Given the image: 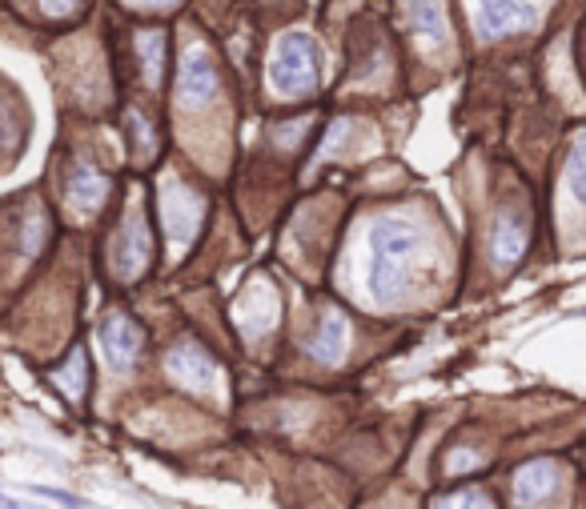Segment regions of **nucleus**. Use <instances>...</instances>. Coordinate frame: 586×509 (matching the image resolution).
Masks as SVG:
<instances>
[{
  "mask_svg": "<svg viewBox=\"0 0 586 509\" xmlns=\"http://www.w3.org/2000/svg\"><path fill=\"white\" fill-rule=\"evenodd\" d=\"M422 257V233L418 225L406 217H382L370 229V274H366V289L370 298L390 305L410 289L414 265Z\"/></svg>",
  "mask_w": 586,
  "mask_h": 509,
  "instance_id": "f257e3e1",
  "label": "nucleus"
},
{
  "mask_svg": "<svg viewBox=\"0 0 586 509\" xmlns=\"http://www.w3.org/2000/svg\"><path fill=\"white\" fill-rule=\"evenodd\" d=\"M318 85V49L306 33H289L277 40L270 57V88L277 97H306Z\"/></svg>",
  "mask_w": 586,
  "mask_h": 509,
  "instance_id": "f03ea898",
  "label": "nucleus"
},
{
  "mask_svg": "<svg viewBox=\"0 0 586 509\" xmlns=\"http://www.w3.org/2000/svg\"><path fill=\"white\" fill-rule=\"evenodd\" d=\"M217 85H222V73H217V61L210 57L205 45H189L181 52V69H177V105L181 109H201L217 97Z\"/></svg>",
  "mask_w": 586,
  "mask_h": 509,
  "instance_id": "7ed1b4c3",
  "label": "nucleus"
},
{
  "mask_svg": "<svg viewBox=\"0 0 586 509\" xmlns=\"http://www.w3.org/2000/svg\"><path fill=\"white\" fill-rule=\"evenodd\" d=\"M109 262H112V274L125 277V281H133V277H141L150 269L153 237H150V225H145V217H141L137 209L125 213V221H121V229L112 237Z\"/></svg>",
  "mask_w": 586,
  "mask_h": 509,
  "instance_id": "20e7f679",
  "label": "nucleus"
},
{
  "mask_svg": "<svg viewBox=\"0 0 586 509\" xmlns=\"http://www.w3.org/2000/svg\"><path fill=\"white\" fill-rule=\"evenodd\" d=\"M201 217H205V205L193 189H186L181 181H169L162 189V221H165V233L174 237L177 245H186L193 241V233L201 229Z\"/></svg>",
  "mask_w": 586,
  "mask_h": 509,
  "instance_id": "39448f33",
  "label": "nucleus"
},
{
  "mask_svg": "<svg viewBox=\"0 0 586 509\" xmlns=\"http://www.w3.org/2000/svg\"><path fill=\"white\" fill-rule=\"evenodd\" d=\"M169 377L181 381L193 393H213L217 389V361L198 346V341H181V346L169 349Z\"/></svg>",
  "mask_w": 586,
  "mask_h": 509,
  "instance_id": "423d86ee",
  "label": "nucleus"
},
{
  "mask_svg": "<svg viewBox=\"0 0 586 509\" xmlns=\"http://www.w3.org/2000/svg\"><path fill=\"white\" fill-rule=\"evenodd\" d=\"M141 346H145V334H141V325L133 317L112 313V317L100 322V353L109 357L112 369H129L141 357Z\"/></svg>",
  "mask_w": 586,
  "mask_h": 509,
  "instance_id": "0eeeda50",
  "label": "nucleus"
},
{
  "mask_svg": "<svg viewBox=\"0 0 586 509\" xmlns=\"http://www.w3.org/2000/svg\"><path fill=\"white\" fill-rule=\"evenodd\" d=\"M535 9L526 0H490L478 4V33L482 37H506V33H523L535 28Z\"/></svg>",
  "mask_w": 586,
  "mask_h": 509,
  "instance_id": "6e6552de",
  "label": "nucleus"
},
{
  "mask_svg": "<svg viewBox=\"0 0 586 509\" xmlns=\"http://www.w3.org/2000/svg\"><path fill=\"white\" fill-rule=\"evenodd\" d=\"M109 189L112 181L100 169H93V165H73L69 177H64V197L73 201L81 213H97L105 205V197H109Z\"/></svg>",
  "mask_w": 586,
  "mask_h": 509,
  "instance_id": "1a4fd4ad",
  "label": "nucleus"
},
{
  "mask_svg": "<svg viewBox=\"0 0 586 509\" xmlns=\"http://www.w3.org/2000/svg\"><path fill=\"white\" fill-rule=\"evenodd\" d=\"M559 477L562 473L554 461H530V465H523V470L514 473V497L523 506H542L559 489Z\"/></svg>",
  "mask_w": 586,
  "mask_h": 509,
  "instance_id": "9d476101",
  "label": "nucleus"
},
{
  "mask_svg": "<svg viewBox=\"0 0 586 509\" xmlns=\"http://www.w3.org/2000/svg\"><path fill=\"white\" fill-rule=\"evenodd\" d=\"M346 349H349V322L337 310H325L322 325H318V334L310 341V353L318 361H325V365H337V361L346 357Z\"/></svg>",
  "mask_w": 586,
  "mask_h": 509,
  "instance_id": "9b49d317",
  "label": "nucleus"
},
{
  "mask_svg": "<svg viewBox=\"0 0 586 509\" xmlns=\"http://www.w3.org/2000/svg\"><path fill=\"white\" fill-rule=\"evenodd\" d=\"M238 322L246 334H270L277 325V293L270 281H258V286L250 289V298L241 301L238 310Z\"/></svg>",
  "mask_w": 586,
  "mask_h": 509,
  "instance_id": "f8f14e48",
  "label": "nucleus"
},
{
  "mask_svg": "<svg viewBox=\"0 0 586 509\" xmlns=\"http://www.w3.org/2000/svg\"><path fill=\"white\" fill-rule=\"evenodd\" d=\"M406 21H410L414 37L422 45H446V13L442 0H402Z\"/></svg>",
  "mask_w": 586,
  "mask_h": 509,
  "instance_id": "ddd939ff",
  "label": "nucleus"
},
{
  "mask_svg": "<svg viewBox=\"0 0 586 509\" xmlns=\"http://www.w3.org/2000/svg\"><path fill=\"white\" fill-rule=\"evenodd\" d=\"M490 253H494V262L506 269L514 265L518 257L526 253V225L514 217V213H502L499 225H494V237H490Z\"/></svg>",
  "mask_w": 586,
  "mask_h": 509,
  "instance_id": "4468645a",
  "label": "nucleus"
},
{
  "mask_svg": "<svg viewBox=\"0 0 586 509\" xmlns=\"http://www.w3.org/2000/svg\"><path fill=\"white\" fill-rule=\"evenodd\" d=\"M165 45H169V37H165L162 28H150V33H141V69H145V81H150L153 88L162 85V73H165Z\"/></svg>",
  "mask_w": 586,
  "mask_h": 509,
  "instance_id": "2eb2a0df",
  "label": "nucleus"
},
{
  "mask_svg": "<svg viewBox=\"0 0 586 509\" xmlns=\"http://www.w3.org/2000/svg\"><path fill=\"white\" fill-rule=\"evenodd\" d=\"M125 133H129V145H133V161L145 165L157 157V133H153V124L137 109L125 112Z\"/></svg>",
  "mask_w": 586,
  "mask_h": 509,
  "instance_id": "dca6fc26",
  "label": "nucleus"
},
{
  "mask_svg": "<svg viewBox=\"0 0 586 509\" xmlns=\"http://www.w3.org/2000/svg\"><path fill=\"white\" fill-rule=\"evenodd\" d=\"M52 381H57V389H61V393H69V398H81V393H85V386H88L85 353H81V349H73V357H69L61 369L52 373Z\"/></svg>",
  "mask_w": 586,
  "mask_h": 509,
  "instance_id": "f3484780",
  "label": "nucleus"
},
{
  "mask_svg": "<svg viewBox=\"0 0 586 509\" xmlns=\"http://www.w3.org/2000/svg\"><path fill=\"white\" fill-rule=\"evenodd\" d=\"M566 185H571V197L578 201V205H586V129L574 133L571 161H566Z\"/></svg>",
  "mask_w": 586,
  "mask_h": 509,
  "instance_id": "a211bd4d",
  "label": "nucleus"
},
{
  "mask_svg": "<svg viewBox=\"0 0 586 509\" xmlns=\"http://www.w3.org/2000/svg\"><path fill=\"white\" fill-rule=\"evenodd\" d=\"M45 241H49V213L37 205V209H28L25 225H21V249L33 257V253H40V249H45Z\"/></svg>",
  "mask_w": 586,
  "mask_h": 509,
  "instance_id": "6ab92c4d",
  "label": "nucleus"
},
{
  "mask_svg": "<svg viewBox=\"0 0 586 509\" xmlns=\"http://www.w3.org/2000/svg\"><path fill=\"white\" fill-rule=\"evenodd\" d=\"M478 465H482V461H478V453H470V449H454L446 461L450 473H470V470H478Z\"/></svg>",
  "mask_w": 586,
  "mask_h": 509,
  "instance_id": "aec40b11",
  "label": "nucleus"
},
{
  "mask_svg": "<svg viewBox=\"0 0 586 509\" xmlns=\"http://www.w3.org/2000/svg\"><path fill=\"white\" fill-rule=\"evenodd\" d=\"M81 9V0H40V13L45 16H73Z\"/></svg>",
  "mask_w": 586,
  "mask_h": 509,
  "instance_id": "412c9836",
  "label": "nucleus"
},
{
  "mask_svg": "<svg viewBox=\"0 0 586 509\" xmlns=\"http://www.w3.org/2000/svg\"><path fill=\"white\" fill-rule=\"evenodd\" d=\"M125 4H133V9H174L181 0H125Z\"/></svg>",
  "mask_w": 586,
  "mask_h": 509,
  "instance_id": "4be33fe9",
  "label": "nucleus"
},
{
  "mask_svg": "<svg viewBox=\"0 0 586 509\" xmlns=\"http://www.w3.org/2000/svg\"><path fill=\"white\" fill-rule=\"evenodd\" d=\"M583 64H586V33H583Z\"/></svg>",
  "mask_w": 586,
  "mask_h": 509,
  "instance_id": "5701e85b",
  "label": "nucleus"
},
{
  "mask_svg": "<svg viewBox=\"0 0 586 509\" xmlns=\"http://www.w3.org/2000/svg\"><path fill=\"white\" fill-rule=\"evenodd\" d=\"M478 4H490V0H478Z\"/></svg>",
  "mask_w": 586,
  "mask_h": 509,
  "instance_id": "b1692460",
  "label": "nucleus"
}]
</instances>
